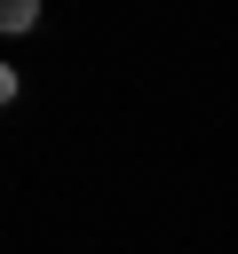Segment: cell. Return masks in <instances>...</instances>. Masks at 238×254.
<instances>
[{"mask_svg": "<svg viewBox=\"0 0 238 254\" xmlns=\"http://www.w3.org/2000/svg\"><path fill=\"white\" fill-rule=\"evenodd\" d=\"M32 24H40L32 0H0V32H32Z\"/></svg>", "mask_w": 238, "mask_h": 254, "instance_id": "6da1fadb", "label": "cell"}, {"mask_svg": "<svg viewBox=\"0 0 238 254\" xmlns=\"http://www.w3.org/2000/svg\"><path fill=\"white\" fill-rule=\"evenodd\" d=\"M8 103H16V71L0 64V111H8Z\"/></svg>", "mask_w": 238, "mask_h": 254, "instance_id": "7a4b0ae2", "label": "cell"}]
</instances>
